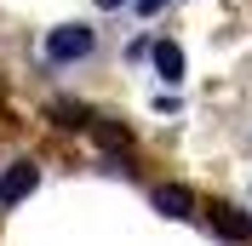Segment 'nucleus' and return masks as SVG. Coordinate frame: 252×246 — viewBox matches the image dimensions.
I'll use <instances>...</instances> for the list:
<instances>
[{
    "instance_id": "nucleus-7",
    "label": "nucleus",
    "mask_w": 252,
    "mask_h": 246,
    "mask_svg": "<svg viewBox=\"0 0 252 246\" xmlns=\"http://www.w3.org/2000/svg\"><path fill=\"white\" fill-rule=\"evenodd\" d=\"M97 12H121V6H132V0H92Z\"/></svg>"
},
{
    "instance_id": "nucleus-3",
    "label": "nucleus",
    "mask_w": 252,
    "mask_h": 246,
    "mask_svg": "<svg viewBox=\"0 0 252 246\" xmlns=\"http://www.w3.org/2000/svg\"><path fill=\"white\" fill-rule=\"evenodd\" d=\"M155 75L166 80V86L184 80V46H178V40H155Z\"/></svg>"
},
{
    "instance_id": "nucleus-6",
    "label": "nucleus",
    "mask_w": 252,
    "mask_h": 246,
    "mask_svg": "<svg viewBox=\"0 0 252 246\" xmlns=\"http://www.w3.org/2000/svg\"><path fill=\"white\" fill-rule=\"evenodd\" d=\"M132 6H138L143 17H160V12H166V6H172V0H132Z\"/></svg>"
},
{
    "instance_id": "nucleus-5",
    "label": "nucleus",
    "mask_w": 252,
    "mask_h": 246,
    "mask_svg": "<svg viewBox=\"0 0 252 246\" xmlns=\"http://www.w3.org/2000/svg\"><path fill=\"white\" fill-rule=\"evenodd\" d=\"M212 223H218V229L229 235V241H247V235H252V223L235 212V206H212Z\"/></svg>"
},
{
    "instance_id": "nucleus-2",
    "label": "nucleus",
    "mask_w": 252,
    "mask_h": 246,
    "mask_svg": "<svg viewBox=\"0 0 252 246\" xmlns=\"http://www.w3.org/2000/svg\"><path fill=\"white\" fill-rule=\"evenodd\" d=\"M34 189H40V166H34V160H17L6 178H0V206H23Z\"/></svg>"
},
{
    "instance_id": "nucleus-4",
    "label": "nucleus",
    "mask_w": 252,
    "mask_h": 246,
    "mask_svg": "<svg viewBox=\"0 0 252 246\" xmlns=\"http://www.w3.org/2000/svg\"><path fill=\"white\" fill-rule=\"evenodd\" d=\"M155 206H160L166 217H195V206H189V195H184L178 184H160V189H155Z\"/></svg>"
},
{
    "instance_id": "nucleus-1",
    "label": "nucleus",
    "mask_w": 252,
    "mask_h": 246,
    "mask_svg": "<svg viewBox=\"0 0 252 246\" xmlns=\"http://www.w3.org/2000/svg\"><path fill=\"white\" fill-rule=\"evenodd\" d=\"M97 52V29L92 23H58L46 34V63L52 69H69V63H86Z\"/></svg>"
}]
</instances>
